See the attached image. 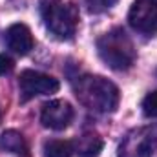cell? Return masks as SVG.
I'll use <instances>...</instances> for the list:
<instances>
[{"instance_id": "11", "label": "cell", "mask_w": 157, "mask_h": 157, "mask_svg": "<svg viewBox=\"0 0 157 157\" xmlns=\"http://www.w3.org/2000/svg\"><path fill=\"white\" fill-rule=\"evenodd\" d=\"M44 157H73V143L62 139H49L42 146Z\"/></svg>"}, {"instance_id": "3", "label": "cell", "mask_w": 157, "mask_h": 157, "mask_svg": "<svg viewBox=\"0 0 157 157\" xmlns=\"http://www.w3.org/2000/svg\"><path fill=\"white\" fill-rule=\"evenodd\" d=\"M42 18L48 31L60 40L73 39L78 26V9L64 0H48L42 6Z\"/></svg>"}, {"instance_id": "2", "label": "cell", "mask_w": 157, "mask_h": 157, "mask_svg": "<svg viewBox=\"0 0 157 157\" xmlns=\"http://www.w3.org/2000/svg\"><path fill=\"white\" fill-rule=\"evenodd\" d=\"M97 53H99L101 60L115 71L130 70L137 59L133 42L122 28H115V29L101 35L97 39Z\"/></svg>"}, {"instance_id": "5", "label": "cell", "mask_w": 157, "mask_h": 157, "mask_svg": "<svg viewBox=\"0 0 157 157\" xmlns=\"http://www.w3.org/2000/svg\"><path fill=\"white\" fill-rule=\"evenodd\" d=\"M60 88V82L51 75L26 70L18 77V90H20V99L26 102L37 95H51L57 93Z\"/></svg>"}, {"instance_id": "8", "label": "cell", "mask_w": 157, "mask_h": 157, "mask_svg": "<svg viewBox=\"0 0 157 157\" xmlns=\"http://www.w3.org/2000/svg\"><path fill=\"white\" fill-rule=\"evenodd\" d=\"M4 40H6V46L15 51L17 55L24 57L28 55L33 46H35V40H33V35L29 31V28L26 24H13L6 29L4 33Z\"/></svg>"}, {"instance_id": "14", "label": "cell", "mask_w": 157, "mask_h": 157, "mask_svg": "<svg viewBox=\"0 0 157 157\" xmlns=\"http://www.w3.org/2000/svg\"><path fill=\"white\" fill-rule=\"evenodd\" d=\"M15 68V62L11 57H7L6 53H0V75H7L11 73Z\"/></svg>"}, {"instance_id": "4", "label": "cell", "mask_w": 157, "mask_h": 157, "mask_svg": "<svg viewBox=\"0 0 157 157\" xmlns=\"http://www.w3.org/2000/svg\"><path fill=\"white\" fill-rule=\"evenodd\" d=\"M157 152V124L132 130L121 143L117 157H152Z\"/></svg>"}, {"instance_id": "6", "label": "cell", "mask_w": 157, "mask_h": 157, "mask_svg": "<svg viewBox=\"0 0 157 157\" xmlns=\"http://www.w3.org/2000/svg\"><path fill=\"white\" fill-rule=\"evenodd\" d=\"M130 26L143 35L157 33V0H137L128 13Z\"/></svg>"}, {"instance_id": "1", "label": "cell", "mask_w": 157, "mask_h": 157, "mask_svg": "<svg viewBox=\"0 0 157 157\" xmlns=\"http://www.w3.org/2000/svg\"><path fill=\"white\" fill-rule=\"evenodd\" d=\"M75 95L78 102L97 113H113L119 106L121 93L119 88L108 78L101 75H82L77 78Z\"/></svg>"}, {"instance_id": "7", "label": "cell", "mask_w": 157, "mask_h": 157, "mask_svg": "<svg viewBox=\"0 0 157 157\" xmlns=\"http://www.w3.org/2000/svg\"><path fill=\"white\" fill-rule=\"evenodd\" d=\"M73 117H75L73 106L68 101H60V99H55V101L42 104V110H40L42 126H46L49 130H57V132L68 128L71 124Z\"/></svg>"}, {"instance_id": "9", "label": "cell", "mask_w": 157, "mask_h": 157, "mask_svg": "<svg viewBox=\"0 0 157 157\" xmlns=\"http://www.w3.org/2000/svg\"><path fill=\"white\" fill-rule=\"evenodd\" d=\"M102 146H104V141L95 132L82 133L73 143V150L78 157H99V154L102 152Z\"/></svg>"}, {"instance_id": "15", "label": "cell", "mask_w": 157, "mask_h": 157, "mask_svg": "<svg viewBox=\"0 0 157 157\" xmlns=\"http://www.w3.org/2000/svg\"><path fill=\"white\" fill-rule=\"evenodd\" d=\"M0 117H2V112H0Z\"/></svg>"}, {"instance_id": "10", "label": "cell", "mask_w": 157, "mask_h": 157, "mask_svg": "<svg viewBox=\"0 0 157 157\" xmlns=\"http://www.w3.org/2000/svg\"><path fill=\"white\" fill-rule=\"evenodd\" d=\"M0 148L9 152V154H17V155H26L28 154V144L26 139L20 132L17 130H6L0 137Z\"/></svg>"}, {"instance_id": "13", "label": "cell", "mask_w": 157, "mask_h": 157, "mask_svg": "<svg viewBox=\"0 0 157 157\" xmlns=\"http://www.w3.org/2000/svg\"><path fill=\"white\" fill-rule=\"evenodd\" d=\"M143 113L150 119H157V90L144 97V101H143Z\"/></svg>"}, {"instance_id": "12", "label": "cell", "mask_w": 157, "mask_h": 157, "mask_svg": "<svg viewBox=\"0 0 157 157\" xmlns=\"http://www.w3.org/2000/svg\"><path fill=\"white\" fill-rule=\"evenodd\" d=\"M86 9L90 13H102V11H108L110 7H113L117 4V0H82Z\"/></svg>"}]
</instances>
